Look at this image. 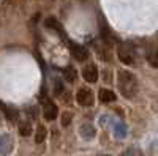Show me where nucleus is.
<instances>
[{
  "instance_id": "obj_19",
  "label": "nucleus",
  "mask_w": 158,
  "mask_h": 156,
  "mask_svg": "<svg viewBox=\"0 0 158 156\" xmlns=\"http://www.w3.org/2000/svg\"><path fill=\"white\" fill-rule=\"evenodd\" d=\"M100 156H111V154H100Z\"/></svg>"
},
{
  "instance_id": "obj_14",
  "label": "nucleus",
  "mask_w": 158,
  "mask_h": 156,
  "mask_svg": "<svg viewBox=\"0 0 158 156\" xmlns=\"http://www.w3.org/2000/svg\"><path fill=\"white\" fill-rule=\"evenodd\" d=\"M0 109L3 110V114H5V117L10 120V122H15L16 120V117H18V114L13 110V109H10L6 104H3V102H0Z\"/></svg>"
},
{
  "instance_id": "obj_9",
  "label": "nucleus",
  "mask_w": 158,
  "mask_h": 156,
  "mask_svg": "<svg viewBox=\"0 0 158 156\" xmlns=\"http://www.w3.org/2000/svg\"><path fill=\"white\" fill-rule=\"evenodd\" d=\"M13 148V142L10 136H0V154H6Z\"/></svg>"
},
{
  "instance_id": "obj_6",
  "label": "nucleus",
  "mask_w": 158,
  "mask_h": 156,
  "mask_svg": "<svg viewBox=\"0 0 158 156\" xmlns=\"http://www.w3.org/2000/svg\"><path fill=\"white\" fill-rule=\"evenodd\" d=\"M82 77H84L85 82L95 84V82L98 81V68H97V65L89 63L87 66H84V68H82Z\"/></svg>"
},
{
  "instance_id": "obj_7",
  "label": "nucleus",
  "mask_w": 158,
  "mask_h": 156,
  "mask_svg": "<svg viewBox=\"0 0 158 156\" xmlns=\"http://www.w3.org/2000/svg\"><path fill=\"white\" fill-rule=\"evenodd\" d=\"M44 24H46V27H48V29H51V30L57 32V33H59V36L62 38V40H63L65 43L68 41V38H67V35H65V30H63V27L60 25V22H59L56 18H48Z\"/></svg>"
},
{
  "instance_id": "obj_13",
  "label": "nucleus",
  "mask_w": 158,
  "mask_h": 156,
  "mask_svg": "<svg viewBox=\"0 0 158 156\" xmlns=\"http://www.w3.org/2000/svg\"><path fill=\"white\" fill-rule=\"evenodd\" d=\"M63 77L67 79V82H74L76 81V77H77V73L73 66H67L63 70Z\"/></svg>"
},
{
  "instance_id": "obj_3",
  "label": "nucleus",
  "mask_w": 158,
  "mask_h": 156,
  "mask_svg": "<svg viewBox=\"0 0 158 156\" xmlns=\"http://www.w3.org/2000/svg\"><path fill=\"white\" fill-rule=\"evenodd\" d=\"M76 102L82 107H92L95 102V95L90 88L87 87H81L76 92Z\"/></svg>"
},
{
  "instance_id": "obj_12",
  "label": "nucleus",
  "mask_w": 158,
  "mask_h": 156,
  "mask_svg": "<svg viewBox=\"0 0 158 156\" xmlns=\"http://www.w3.org/2000/svg\"><path fill=\"white\" fill-rule=\"evenodd\" d=\"M46 136H48V129H46V126L40 125V126L36 128V133H35V142H36V144H41V142H44Z\"/></svg>"
},
{
  "instance_id": "obj_18",
  "label": "nucleus",
  "mask_w": 158,
  "mask_h": 156,
  "mask_svg": "<svg viewBox=\"0 0 158 156\" xmlns=\"http://www.w3.org/2000/svg\"><path fill=\"white\" fill-rule=\"evenodd\" d=\"M71 118H73L71 114H63V117H62V126H68Z\"/></svg>"
},
{
  "instance_id": "obj_8",
  "label": "nucleus",
  "mask_w": 158,
  "mask_h": 156,
  "mask_svg": "<svg viewBox=\"0 0 158 156\" xmlns=\"http://www.w3.org/2000/svg\"><path fill=\"white\" fill-rule=\"evenodd\" d=\"M98 98H100L101 102L108 104V102H114L117 96H115V93L112 92V90H109V88H101L100 92H98Z\"/></svg>"
},
{
  "instance_id": "obj_16",
  "label": "nucleus",
  "mask_w": 158,
  "mask_h": 156,
  "mask_svg": "<svg viewBox=\"0 0 158 156\" xmlns=\"http://www.w3.org/2000/svg\"><path fill=\"white\" fill-rule=\"evenodd\" d=\"M122 156H142V151L139 148H136V147H130V148H127L122 153Z\"/></svg>"
},
{
  "instance_id": "obj_15",
  "label": "nucleus",
  "mask_w": 158,
  "mask_h": 156,
  "mask_svg": "<svg viewBox=\"0 0 158 156\" xmlns=\"http://www.w3.org/2000/svg\"><path fill=\"white\" fill-rule=\"evenodd\" d=\"M19 134L24 136V137H27L32 134V125L30 122H21L19 123Z\"/></svg>"
},
{
  "instance_id": "obj_11",
  "label": "nucleus",
  "mask_w": 158,
  "mask_h": 156,
  "mask_svg": "<svg viewBox=\"0 0 158 156\" xmlns=\"http://www.w3.org/2000/svg\"><path fill=\"white\" fill-rule=\"evenodd\" d=\"M147 62L152 68H158V47H152L147 52Z\"/></svg>"
},
{
  "instance_id": "obj_2",
  "label": "nucleus",
  "mask_w": 158,
  "mask_h": 156,
  "mask_svg": "<svg viewBox=\"0 0 158 156\" xmlns=\"http://www.w3.org/2000/svg\"><path fill=\"white\" fill-rule=\"evenodd\" d=\"M117 55L120 58L122 63L125 65H135V58H136V52L135 47L131 46L130 43H122L120 46L117 47Z\"/></svg>"
},
{
  "instance_id": "obj_10",
  "label": "nucleus",
  "mask_w": 158,
  "mask_h": 156,
  "mask_svg": "<svg viewBox=\"0 0 158 156\" xmlns=\"http://www.w3.org/2000/svg\"><path fill=\"white\" fill-rule=\"evenodd\" d=\"M79 133H81V136H82L85 140H89V139H94V137H95V128L92 126V125H89V123H85V125L81 126Z\"/></svg>"
},
{
  "instance_id": "obj_1",
  "label": "nucleus",
  "mask_w": 158,
  "mask_h": 156,
  "mask_svg": "<svg viewBox=\"0 0 158 156\" xmlns=\"http://www.w3.org/2000/svg\"><path fill=\"white\" fill-rule=\"evenodd\" d=\"M117 87H118L120 95L127 99H133L138 95V90H139L136 76L128 70L117 71Z\"/></svg>"
},
{
  "instance_id": "obj_4",
  "label": "nucleus",
  "mask_w": 158,
  "mask_h": 156,
  "mask_svg": "<svg viewBox=\"0 0 158 156\" xmlns=\"http://www.w3.org/2000/svg\"><path fill=\"white\" fill-rule=\"evenodd\" d=\"M67 43H68V46H70V52H71V55H73L74 60H77V62H85V60L89 58V50H87L84 46L77 44V43H74V41H71V40H68Z\"/></svg>"
},
{
  "instance_id": "obj_17",
  "label": "nucleus",
  "mask_w": 158,
  "mask_h": 156,
  "mask_svg": "<svg viewBox=\"0 0 158 156\" xmlns=\"http://www.w3.org/2000/svg\"><path fill=\"white\" fill-rule=\"evenodd\" d=\"M63 88H65L63 82H62L60 79H56V85H54V95H56V96L62 95V92H63Z\"/></svg>"
},
{
  "instance_id": "obj_5",
  "label": "nucleus",
  "mask_w": 158,
  "mask_h": 156,
  "mask_svg": "<svg viewBox=\"0 0 158 156\" xmlns=\"http://www.w3.org/2000/svg\"><path fill=\"white\" fill-rule=\"evenodd\" d=\"M43 117L48 122H54L57 117H59V107L54 101H44L43 104Z\"/></svg>"
}]
</instances>
